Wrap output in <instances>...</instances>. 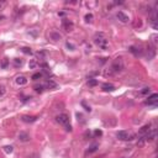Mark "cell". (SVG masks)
<instances>
[{
	"mask_svg": "<svg viewBox=\"0 0 158 158\" xmlns=\"http://www.w3.org/2000/svg\"><path fill=\"white\" fill-rule=\"evenodd\" d=\"M124 69V63H122V59L121 58H116L115 61L113 62V64L110 67L108 70H105V75H113L114 73H118V72H121Z\"/></svg>",
	"mask_w": 158,
	"mask_h": 158,
	"instance_id": "cell-1",
	"label": "cell"
},
{
	"mask_svg": "<svg viewBox=\"0 0 158 158\" xmlns=\"http://www.w3.org/2000/svg\"><path fill=\"white\" fill-rule=\"evenodd\" d=\"M56 120H57V122H58L59 125L63 126L68 132L72 131V126H70V122H69V116L67 114H59V115L56 118Z\"/></svg>",
	"mask_w": 158,
	"mask_h": 158,
	"instance_id": "cell-2",
	"label": "cell"
},
{
	"mask_svg": "<svg viewBox=\"0 0 158 158\" xmlns=\"http://www.w3.org/2000/svg\"><path fill=\"white\" fill-rule=\"evenodd\" d=\"M94 42H95V45L99 46L101 49H106L108 47H109L108 40L104 37V35H103V33H98L96 36H95V40H94Z\"/></svg>",
	"mask_w": 158,
	"mask_h": 158,
	"instance_id": "cell-3",
	"label": "cell"
},
{
	"mask_svg": "<svg viewBox=\"0 0 158 158\" xmlns=\"http://www.w3.org/2000/svg\"><path fill=\"white\" fill-rule=\"evenodd\" d=\"M116 137L119 138V140H121V141H132L136 136H135L134 134H131V132H129V131H119L118 134H116Z\"/></svg>",
	"mask_w": 158,
	"mask_h": 158,
	"instance_id": "cell-4",
	"label": "cell"
},
{
	"mask_svg": "<svg viewBox=\"0 0 158 158\" xmlns=\"http://www.w3.org/2000/svg\"><path fill=\"white\" fill-rule=\"evenodd\" d=\"M62 27H63V30H64V31H67V32H70V31H73L74 24L72 22V21H69L68 19H63V20H62Z\"/></svg>",
	"mask_w": 158,
	"mask_h": 158,
	"instance_id": "cell-5",
	"label": "cell"
},
{
	"mask_svg": "<svg viewBox=\"0 0 158 158\" xmlns=\"http://www.w3.org/2000/svg\"><path fill=\"white\" fill-rule=\"evenodd\" d=\"M158 101V95L157 94H152L151 96H148V99L146 100V105H153L156 106Z\"/></svg>",
	"mask_w": 158,
	"mask_h": 158,
	"instance_id": "cell-6",
	"label": "cell"
},
{
	"mask_svg": "<svg viewBox=\"0 0 158 158\" xmlns=\"http://www.w3.org/2000/svg\"><path fill=\"white\" fill-rule=\"evenodd\" d=\"M116 16H118L119 21H121L122 24H126V22H129V21H130L129 15H126L125 12H122V11H119L118 14H116Z\"/></svg>",
	"mask_w": 158,
	"mask_h": 158,
	"instance_id": "cell-7",
	"label": "cell"
},
{
	"mask_svg": "<svg viewBox=\"0 0 158 158\" xmlns=\"http://www.w3.org/2000/svg\"><path fill=\"white\" fill-rule=\"evenodd\" d=\"M150 130H151V125H145L143 127H141V130L138 132V136H140V137H145V136L148 134Z\"/></svg>",
	"mask_w": 158,
	"mask_h": 158,
	"instance_id": "cell-8",
	"label": "cell"
},
{
	"mask_svg": "<svg viewBox=\"0 0 158 158\" xmlns=\"http://www.w3.org/2000/svg\"><path fill=\"white\" fill-rule=\"evenodd\" d=\"M150 24H151V26H152L154 30H158V20H157V15H156V12H154L153 15L151 16Z\"/></svg>",
	"mask_w": 158,
	"mask_h": 158,
	"instance_id": "cell-9",
	"label": "cell"
},
{
	"mask_svg": "<svg viewBox=\"0 0 158 158\" xmlns=\"http://www.w3.org/2000/svg\"><path fill=\"white\" fill-rule=\"evenodd\" d=\"M154 138H156V130H154V129H151V130L148 131V134L145 136V140H146V141H153Z\"/></svg>",
	"mask_w": 158,
	"mask_h": 158,
	"instance_id": "cell-10",
	"label": "cell"
},
{
	"mask_svg": "<svg viewBox=\"0 0 158 158\" xmlns=\"http://www.w3.org/2000/svg\"><path fill=\"white\" fill-rule=\"evenodd\" d=\"M43 86H45V88H47V89H56L57 84L52 80V79H47V80H46V83L43 84Z\"/></svg>",
	"mask_w": 158,
	"mask_h": 158,
	"instance_id": "cell-11",
	"label": "cell"
},
{
	"mask_svg": "<svg viewBox=\"0 0 158 158\" xmlns=\"http://www.w3.org/2000/svg\"><path fill=\"white\" fill-rule=\"evenodd\" d=\"M19 140H20L21 142H28L31 140V137H30V135H28L27 132H20V134H19Z\"/></svg>",
	"mask_w": 158,
	"mask_h": 158,
	"instance_id": "cell-12",
	"label": "cell"
},
{
	"mask_svg": "<svg viewBox=\"0 0 158 158\" xmlns=\"http://www.w3.org/2000/svg\"><path fill=\"white\" fill-rule=\"evenodd\" d=\"M21 120L24 122H27V124H30V122H35L37 120L36 116H28V115H24L22 118H21Z\"/></svg>",
	"mask_w": 158,
	"mask_h": 158,
	"instance_id": "cell-13",
	"label": "cell"
},
{
	"mask_svg": "<svg viewBox=\"0 0 158 158\" xmlns=\"http://www.w3.org/2000/svg\"><path fill=\"white\" fill-rule=\"evenodd\" d=\"M98 148H99V145L98 143H91L89 147H88V150H86V153H94V152H96Z\"/></svg>",
	"mask_w": 158,
	"mask_h": 158,
	"instance_id": "cell-14",
	"label": "cell"
},
{
	"mask_svg": "<svg viewBox=\"0 0 158 158\" xmlns=\"http://www.w3.org/2000/svg\"><path fill=\"white\" fill-rule=\"evenodd\" d=\"M103 90H104V91H108V93H109V91H114V90H115V86H114L113 84H109V83H105V84H103Z\"/></svg>",
	"mask_w": 158,
	"mask_h": 158,
	"instance_id": "cell-15",
	"label": "cell"
},
{
	"mask_svg": "<svg viewBox=\"0 0 158 158\" xmlns=\"http://www.w3.org/2000/svg\"><path fill=\"white\" fill-rule=\"evenodd\" d=\"M16 83L19 85H25L27 83V79H26V77H24V75H19V77H16Z\"/></svg>",
	"mask_w": 158,
	"mask_h": 158,
	"instance_id": "cell-16",
	"label": "cell"
},
{
	"mask_svg": "<svg viewBox=\"0 0 158 158\" xmlns=\"http://www.w3.org/2000/svg\"><path fill=\"white\" fill-rule=\"evenodd\" d=\"M130 52L131 53H134L135 56H142V51H141V48H136V47H134V46H132V47H130Z\"/></svg>",
	"mask_w": 158,
	"mask_h": 158,
	"instance_id": "cell-17",
	"label": "cell"
},
{
	"mask_svg": "<svg viewBox=\"0 0 158 158\" xmlns=\"http://www.w3.org/2000/svg\"><path fill=\"white\" fill-rule=\"evenodd\" d=\"M154 56H156V49H154V47H150V48H148V53H147L148 61L153 59V57H154Z\"/></svg>",
	"mask_w": 158,
	"mask_h": 158,
	"instance_id": "cell-18",
	"label": "cell"
},
{
	"mask_svg": "<svg viewBox=\"0 0 158 158\" xmlns=\"http://www.w3.org/2000/svg\"><path fill=\"white\" fill-rule=\"evenodd\" d=\"M49 37H51V40H53V41H59L62 38V36L58 32H51L49 33Z\"/></svg>",
	"mask_w": 158,
	"mask_h": 158,
	"instance_id": "cell-19",
	"label": "cell"
},
{
	"mask_svg": "<svg viewBox=\"0 0 158 158\" xmlns=\"http://www.w3.org/2000/svg\"><path fill=\"white\" fill-rule=\"evenodd\" d=\"M33 89L36 90L37 93H42V91H43V89H45V86H43L42 84H40V85H35V86H33Z\"/></svg>",
	"mask_w": 158,
	"mask_h": 158,
	"instance_id": "cell-20",
	"label": "cell"
},
{
	"mask_svg": "<svg viewBox=\"0 0 158 158\" xmlns=\"http://www.w3.org/2000/svg\"><path fill=\"white\" fill-rule=\"evenodd\" d=\"M88 84H89L90 86H95V85H98V80H96V79H94V78H89Z\"/></svg>",
	"mask_w": 158,
	"mask_h": 158,
	"instance_id": "cell-21",
	"label": "cell"
},
{
	"mask_svg": "<svg viewBox=\"0 0 158 158\" xmlns=\"http://www.w3.org/2000/svg\"><path fill=\"white\" fill-rule=\"evenodd\" d=\"M22 64H24V62L21 61V59H19V58H15V59H14V65H15V67H21Z\"/></svg>",
	"mask_w": 158,
	"mask_h": 158,
	"instance_id": "cell-22",
	"label": "cell"
},
{
	"mask_svg": "<svg viewBox=\"0 0 158 158\" xmlns=\"http://www.w3.org/2000/svg\"><path fill=\"white\" fill-rule=\"evenodd\" d=\"M84 19H85V21H86V22H91V21H93V19H94V16H93V14H86Z\"/></svg>",
	"mask_w": 158,
	"mask_h": 158,
	"instance_id": "cell-23",
	"label": "cell"
},
{
	"mask_svg": "<svg viewBox=\"0 0 158 158\" xmlns=\"http://www.w3.org/2000/svg\"><path fill=\"white\" fill-rule=\"evenodd\" d=\"M21 51L24 53H26V54H32V51H31V48H28V47H24V48H21Z\"/></svg>",
	"mask_w": 158,
	"mask_h": 158,
	"instance_id": "cell-24",
	"label": "cell"
},
{
	"mask_svg": "<svg viewBox=\"0 0 158 158\" xmlns=\"http://www.w3.org/2000/svg\"><path fill=\"white\" fill-rule=\"evenodd\" d=\"M40 78H42V73H35L32 75V80H38Z\"/></svg>",
	"mask_w": 158,
	"mask_h": 158,
	"instance_id": "cell-25",
	"label": "cell"
},
{
	"mask_svg": "<svg viewBox=\"0 0 158 158\" xmlns=\"http://www.w3.org/2000/svg\"><path fill=\"white\" fill-rule=\"evenodd\" d=\"M4 151L6 152V153H12L14 148H12V146H5L4 147Z\"/></svg>",
	"mask_w": 158,
	"mask_h": 158,
	"instance_id": "cell-26",
	"label": "cell"
},
{
	"mask_svg": "<svg viewBox=\"0 0 158 158\" xmlns=\"http://www.w3.org/2000/svg\"><path fill=\"white\" fill-rule=\"evenodd\" d=\"M9 64V59L8 58H4V61L1 62V68H6Z\"/></svg>",
	"mask_w": 158,
	"mask_h": 158,
	"instance_id": "cell-27",
	"label": "cell"
},
{
	"mask_svg": "<svg viewBox=\"0 0 158 158\" xmlns=\"http://www.w3.org/2000/svg\"><path fill=\"white\" fill-rule=\"evenodd\" d=\"M65 46H67V48L70 49V51H74V49H75L74 45H73V43H70V42H67V43H65Z\"/></svg>",
	"mask_w": 158,
	"mask_h": 158,
	"instance_id": "cell-28",
	"label": "cell"
},
{
	"mask_svg": "<svg viewBox=\"0 0 158 158\" xmlns=\"http://www.w3.org/2000/svg\"><path fill=\"white\" fill-rule=\"evenodd\" d=\"M150 91H151V88H145V89L141 90V94L142 95H147V94H150Z\"/></svg>",
	"mask_w": 158,
	"mask_h": 158,
	"instance_id": "cell-29",
	"label": "cell"
},
{
	"mask_svg": "<svg viewBox=\"0 0 158 158\" xmlns=\"http://www.w3.org/2000/svg\"><path fill=\"white\" fill-rule=\"evenodd\" d=\"M5 93H6V89H5V86H4V85H0V96H3Z\"/></svg>",
	"mask_w": 158,
	"mask_h": 158,
	"instance_id": "cell-30",
	"label": "cell"
},
{
	"mask_svg": "<svg viewBox=\"0 0 158 158\" xmlns=\"http://www.w3.org/2000/svg\"><path fill=\"white\" fill-rule=\"evenodd\" d=\"M28 65H30V68H36V67H37V62L36 61H30V64H28Z\"/></svg>",
	"mask_w": 158,
	"mask_h": 158,
	"instance_id": "cell-31",
	"label": "cell"
},
{
	"mask_svg": "<svg viewBox=\"0 0 158 158\" xmlns=\"http://www.w3.org/2000/svg\"><path fill=\"white\" fill-rule=\"evenodd\" d=\"M81 106H83V108H84V109L86 110V111H89V113L91 111V109H90V106L86 105V104H85V101H81Z\"/></svg>",
	"mask_w": 158,
	"mask_h": 158,
	"instance_id": "cell-32",
	"label": "cell"
},
{
	"mask_svg": "<svg viewBox=\"0 0 158 158\" xmlns=\"http://www.w3.org/2000/svg\"><path fill=\"white\" fill-rule=\"evenodd\" d=\"M94 135H95L96 137H100V136H103V131H101V130H95Z\"/></svg>",
	"mask_w": 158,
	"mask_h": 158,
	"instance_id": "cell-33",
	"label": "cell"
},
{
	"mask_svg": "<svg viewBox=\"0 0 158 158\" xmlns=\"http://www.w3.org/2000/svg\"><path fill=\"white\" fill-rule=\"evenodd\" d=\"M36 56L38 57V58H43V57H45V53H43V52H37Z\"/></svg>",
	"mask_w": 158,
	"mask_h": 158,
	"instance_id": "cell-34",
	"label": "cell"
},
{
	"mask_svg": "<svg viewBox=\"0 0 158 158\" xmlns=\"http://www.w3.org/2000/svg\"><path fill=\"white\" fill-rule=\"evenodd\" d=\"M77 118H78V121L80 120V121L83 122V116H81V114H79V113H78V114H77Z\"/></svg>",
	"mask_w": 158,
	"mask_h": 158,
	"instance_id": "cell-35",
	"label": "cell"
},
{
	"mask_svg": "<svg viewBox=\"0 0 158 158\" xmlns=\"http://www.w3.org/2000/svg\"><path fill=\"white\" fill-rule=\"evenodd\" d=\"M151 38H152V42H153V43H156V38H157V36H156V35H153Z\"/></svg>",
	"mask_w": 158,
	"mask_h": 158,
	"instance_id": "cell-36",
	"label": "cell"
},
{
	"mask_svg": "<svg viewBox=\"0 0 158 158\" xmlns=\"http://www.w3.org/2000/svg\"><path fill=\"white\" fill-rule=\"evenodd\" d=\"M84 137H85V138H86V137H90V132H89V131H86V132H85Z\"/></svg>",
	"mask_w": 158,
	"mask_h": 158,
	"instance_id": "cell-37",
	"label": "cell"
},
{
	"mask_svg": "<svg viewBox=\"0 0 158 158\" xmlns=\"http://www.w3.org/2000/svg\"><path fill=\"white\" fill-rule=\"evenodd\" d=\"M5 5V1H0V10L3 9V6Z\"/></svg>",
	"mask_w": 158,
	"mask_h": 158,
	"instance_id": "cell-38",
	"label": "cell"
}]
</instances>
